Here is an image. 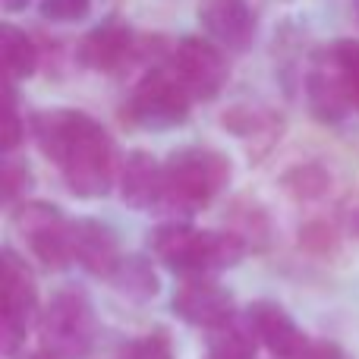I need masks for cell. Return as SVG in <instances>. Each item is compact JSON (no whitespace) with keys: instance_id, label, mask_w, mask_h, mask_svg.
Listing matches in <instances>:
<instances>
[{"instance_id":"9","label":"cell","mask_w":359,"mask_h":359,"mask_svg":"<svg viewBox=\"0 0 359 359\" xmlns=\"http://www.w3.org/2000/svg\"><path fill=\"white\" fill-rule=\"evenodd\" d=\"M303 95H306V107H309L316 123L341 126L350 117L353 101L347 95V86H344V76L334 60L331 44L312 50L309 63H306V73H303Z\"/></svg>"},{"instance_id":"22","label":"cell","mask_w":359,"mask_h":359,"mask_svg":"<svg viewBox=\"0 0 359 359\" xmlns=\"http://www.w3.org/2000/svg\"><path fill=\"white\" fill-rule=\"evenodd\" d=\"M284 186L299 202H318V198H325L331 192V174L325 168H318V164H303V168H293L284 177Z\"/></svg>"},{"instance_id":"24","label":"cell","mask_w":359,"mask_h":359,"mask_svg":"<svg viewBox=\"0 0 359 359\" xmlns=\"http://www.w3.org/2000/svg\"><path fill=\"white\" fill-rule=\"evenodd\" d=\"M22 139H25V120L16 104V86L6 82L4 86V158H10L22 145Z\"/></svg>"},{"instance_id":"2","label":"cell","mask_w":359,"mask_h":359,"mask_svg":"<svg viewBox=\"0 0 359 359\" xmlns=\"http://www.w3.org/2000/svg\"><path fill=\"white\" fill-rule=\"evenodd\" d=\"M151 255L180 280L215 278L240 265L249 249L230 230H202L189 221H164L149 233Z\"/></svg>"},{"instance_id":"20","label":"cell","mask_w":359,"mask_h":359,"mask_svg":"<svg viewBox=\"0 0 359 359\" xmlns=\"http://www.w3.org/2000/svg\"><path fill=\"white\" fill-rule=\"evenodd\" d=\"M0 192H4V205L6 208H19V205L32 202V192H35V174L25 161L16 158H4V168H0Z\"/></svg>"},{"instance_id":"8","label":"cell","mask_w":359,"mask_h":359,"mask_svg":"<svg viewBox=\"0 0 359 359\" xmlns=\"http://www.w3.org/2000/svg\"><path fill=\"white\" fill-rule=\"evenodd\" d=\"M168 69L192 101H215L230 79L227 54L208 38L183 35L168 54Z\"/></svg>"},{"instance_id":"19","label":"cell","mask_w":359,"mask_h":359,"mask_svg":"<svg viewBox=\"0 0 359 359\" xmlns=\"http://www.w3.org/2000/svg\"><path fill=\"white\" fill-rule=\"evenodd\" d=\"M255 353H259V337L243 312L205 334L202 359H255Z\"/></svg>"},{"instance_id":"30","label":"cell","mask_w":359,"mask_h":359,"mask_svg":"<svg viewBox=\"0 0 359 359\" xmlns=\"http://www.w3.org/2000/svg\"><path fill=\"white\" fill-rule=\"evenodd\" d=\"M19 359H54V356L44 353V350H35V353H25V356H19Z\"/></svg>"},{"instance_id":"3","label":"cell","mask_w":359,"mask_h":359,"mask_svg":"<svg viewBox=\"0 0 359 359\" xmlns=\"http://www.w3.org/2000/svg\"><path fill=\"white\" fill-rule=\"evenodd\" d=\"M230 177L233 164L224 151L183 145L164 161V198L158 211H164L168 221H189L227 189Z\"/></svg>"},{"instance_id":"11","label":"cell","mask_w":359,"mask_h":359,"mask_svg":"<svg viewBox=\"0 0 359 359\" xmlns=\"http://www.w3.org/2000/svg\"><path fill=\"white\" fill-rule=\"evenodd\" d=\"M198 25L224 54H246L259 38V16L249 0H202Z\"/></svg>"},{"instance_id":"16","label":"cell","mask_w":359,"mask_h":359,"mask_svg":"<svg viewBox=\"0 0 359 359\" xmlns=\"http://www.w3.org/2000/svg\"><path fill=\"white\" fill-rule=\"evenodd\" d=\"M224 130H230L236 139L246 142V149H262L268 151L280 136V117L271 114L262 104H236L230 111H224Z\"/></svg>"},{"instance_id":"4","label":"cell","mask_w":359,"mask_h":359,"mask_svg":"<svg viewBox=\"0 0 359 359\" xmlns=\"http://www.w3.org/2000/svg\"><path fill=\"white\" fill-rule=\"evenodd\" d=\"M98 334L95 303L82 287H60L38 318V344L54 359H86Z\"/></svg>"},{"instance_id":"21","label":"cell","mask_w":359,"mask_h":359,"mask_svg":"<svg viewBox=\"0 0 359 359\" xmlns=\"http://www.w3.org/2000/svg\"><path fill=\"white\" fill-rule=\"evenodd\" d=\"M224 230H230L236 240H243L246 249H262L268 243V217L259 205H236Z\"/></svg>"},{"instance_id":"26","label":"cell","mask_w":359,"mask_h":359,"mask_svg":"<svg viewBox=\"0 0 359 359\" xmlns=\"http://www.w3.org/2000/svg\"><path fill=\"white\" fill-rule=\"evenodd\" d=\"M120 359H174V347L164 331H151V334H142L126 344Z\"/></svg>"},{"instance_id":"23","label":"cell","mask_w":359,"mask_h":359,"mask_svg":"<svg viewBox=\"0 0 359 359\" xmlns=\"http://www.w3.org/2000/svg\"><path fill=\"white\" fill-rule=\"evenodd\" d=\"M331 50H334V60L341 67L353 111L359 114V38H337V41H331Z\"/></svg>"},{"instance_id":"6","label":"cell","mask_w":359,"mask_h":359,"mask_svg":"<svg viewBox=\"0 0 359 359\" xmlns=\"http://www.w3.org/2000/svg\"><path fill=\"white\" fill-rule=\"evenodd\" d=\"M196 101L186 95L168 63L145 69L126 95V120L145 133H170L189 120Z\"/></svg>"},{"instance_id":"29","label":"cell","mask_w":359,"mask_h":359,"mask_svg":"<svg viewBox=\"0 0 359 359\" xmlns=\"http://www.w3.org/2000/svg\"><path fill=\"white\" fill-rule=\"evenodd\" d=\"M350 233L359 236V208L353 211V215H350Z\"/></svg>"},{"instance_id":"27","label":"cell","mask_w":359,"mask_h":359,"mask_svg":"<svg viewBox=\"0 0 359 359\" xmlns=\"http://www.w3.org/2000/svg\"><path fill=\"white\" fill-rule=\"evenodd\" d=\"M297 359H344V350L334 341H312L306 344V350Z\"/></svg>"},{"instance_id":"25","label":"cell","mask_w":359,"mask_h":359,"mask_svg":"<svg viewBox=\"0 0 359 359\" xmlns=\"http://www.w3.org/2000/svg\"><path fill=\"white\" fill-rule=\"evenodd\" d=\"M38 13H41V19H48L54 25H73L88 19L92 0H38Z\"/></svg>"},{"instance_id":"13","label":"cell","mask_w":359,"mask_h":359,"mask_svg":"<svg viewBox=\"0 0 359 359\" xmlns=\"http://www.w3.org/2000/svg\"><path fill=\"white\" fill-rule=\"evenodd\" d=\"M243 316L252 325L259 347H265L274 359H297L309 344V337L299 331L297 318L274 299H255L243 309Z\"/></svg>"},{"instance_id":"7","label":"cell","mask_w":359,"mask_h":359,"mask_svg":"<svg viewBox=\"0 0 359 359\" xmlns=\"http://www.w3.org/2000/svg\"><path fill=\"white\" fill-rule=\"evenodd\" d=\"M73 221L76 217H67L63 208L38 198L13 208V227L48 271L73 265Z\"/></svg>"},{"instance_id":"10","label":"cell","mask_w":359,"mask_h":359,"mask_svg":"<svg viewBox=\"0 0 359 359\" xmlns=\"http://www.w3.org/2000/svg\"><path fill=\"white\" fill-rule=\"evenodd\" d=\"M170 312H174L180 322L192 325V328H202L205 334L240 316L233 293L217 284L215 278L180 280V287L174 290V297H170Z\"/></svg>"},{"instance_id":"1","label":"cell","mask_w":359,"mask_h":359,"mask_svg":"<svg viewBox=\"0 0 359 359\" xmlns=\"http://www.w3.org/2000/svg\"><path fill=\"white\" fill-rule=\"evenodd\" d=\"M38 151L60 170L76 198H104L117 186L120 168L114 139L101 120L76 107L35 111L29 120Z\"/></svg>"},{"instance_id":"18","label":"cell","mask_w":359,"mask_h":359,"mask_svg":"<svg viewBox=\"0 0 359 359\" xmlns=\"http://www.w3.org/2000/svg\"><path fill=\"white\" fill-rule=\"evenodd\" d=\"M0 54H4L6 82H13V86L32 79L38 73V63H41V50H38L35 38L13 22H4V29H0Z\"/></svg>"},{"instance_id":"5","label":"cell","mask_w":359,"mask_h":359,"mask_svg":"<svg viewBox=\"0 0 359 359\" xmlns=\"http://www.w3.org/2000/svg\"><path fill=\"white\" fill-rule=\"evenodd\" d=\"M0 297H4V312H0V350L6 359H16L25 347V337L32 328H38L41 318V299H38V284L29 262L13 246H4L0 255Z\"/></svg>"},{"instance_id":"14","label":"cell","mask_w":359,"mask_h":359,"mask_svg":"<svg viewBox=\"0 0 359 359\" xmlns=\"http://www.w3.org/2000/svg\"><path fill=\"white\" fill-rule=\"evenodd\" d=\"M120 259V240L111 224L98 217H76L73 221V265L88 271L92 278L107 280L117 271Z\"/></svg>"},{"instance_id":"31","label":"cell","mask_w":359,"mask_h":359,"mask_svg":"<svg viewBox=\"0 0 359 359\" xmlns=\"http://www.w3.org/2000/svg\"><path fill=\"white\" fill-rule=\"evenodd\" d=\"M356 22H359V0H356Z\"/></svg>"},{"instance_id":"12","label":"cell","mask_w":359,"mask_h":359,"mask_svg":"<svg viewBox=\"0 0 359 359\" xmlns=\"http://www.w3.org/2000/svg\"><path fill=\"white\" fill-rule=\"evenodd\" d=\"M76 57L92 73L117 76L126 67H133V60L139 57V35L117 16H111L82 38Z\"/></svg>"},{"instance_id":"15","label":"cell","mask_w":359,"mask_h":359,"mask_svg":"<svg viewBox=\"0 0 359 359\" xmlns=\"http://www.w3.org/2000/svg\"><path fill=\"white\" fill-rule=\"evenodd\" d=\"M120 202L133 211L161 208L164 198V161H158L149 151H130L120 164L117 177Z\"/></svg>"},{"instance_id":"17","label":"cell","mask_w":359,"mask_h":359,"mask_svg":"<svg viewBox=\"0 0 359 359\" xmlns=\"http://www.w3.org/2000/svg\"><path fill=\"white\" fill-rule=\"evenodd\" d=\"M107 284L120 293V297L133 299V303H149L161 293V278H158V268L149 255H123L117 265V271L107 278Z\"/></svg>"},{"instance_id":"28","label":"cell","mask_w":359,"mask_h":359,"mask_svg":"<svg viewBox=\"0 0 359 359\" xmlns=\"http://www.w3.org/2000/svg\"><path fill=\"white\" fill-rule=\"evenodd\" d=\"M29 4H32V0H4V10L6 13H22Z\"/></svg>"}]
</instances>
